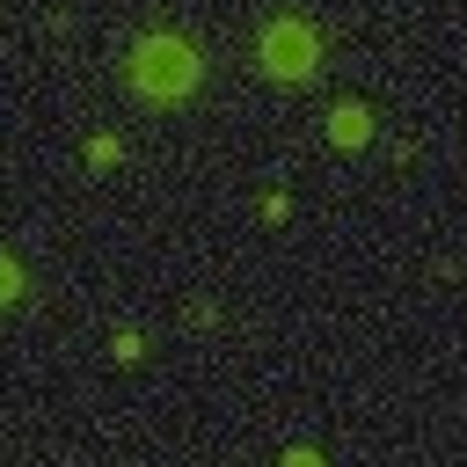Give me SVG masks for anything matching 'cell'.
Instances as JSON below:
<instances>
[{
	"label": "cell",
	"instance_id": "cell-2",
	"mask_svg": "<svg viewBox=\"0 0 467 467\" xmlns=\"http://www.w3.org/2000/svg\"><path fill=\"white\" fill-rule=\"evenodd\" d=\"M263 58H270V73H306V66H314V36H306L299 22H270Z\"/></svg>",
	"mask_w": 467,
	"mask_h": 467
},
{
	"label": "cell",
	"instance_id": "cell-1",
	"mask_svg": "<svg viewBox=\"0 0 467 467\" xmlns=\"http://www.w3.org/2000/svg\"><path fill=\"white\" fill-rule=\"evenodd\" d=\"M131 80H139L153 102H168V95H182V88L197 80V51L175 44V36H146L139 58H131Z\"/></svg>",
	"mask_w": 467,
	"mask_h": 467
},
{
	"label": "cell",
	"instance_id": "cell-3",
	"mask_svg": "<svg viewBox=\"0 0 467 467\" xmlns=\"http://www.w3.org/2000/svg\"><path fill=\"white\" fill-rule=\"evenodd\" d=\"M336 139L358 146V139H365V117H358V109H336Z\"/></svg>",
	"mask_w": 467,
	"mask_h": 467
}]
</instances>
